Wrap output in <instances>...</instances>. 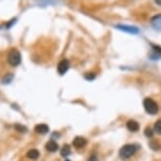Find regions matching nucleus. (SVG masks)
I'll return each instance as SVG.
<instances>
[{
	"mask_svg": "<svg viewBox=\"0 0 161 161\" xmlns=\"http://www.w3.org/2000/svg\"><path fill=\"white\" fill-rule=\"evenodd\" d=\"M143 106L146 113H148L150 115H155L158 113L159 106L157 104L156 101H154L152 98H145L143 100Z\"/></svg>",
	"mask_w": 161,
	"mask_h": 161,
	"instance_id": "f03ea898",
	"label": "nucleus"
},
{
	"mask_svg": "<svg viewBox=\"0 0 161 161\" xmlns=\"http://www.w3.org/2000/svg\"><path fill=\"white\" fill-rule=\"evenodd\" d=\"M137 151V146L135 144H125L119 151V156L121 159H129L133 156Z\"/></svg>",
	"mask_w": 161,
	"mask_h": 161,
	"instance_id": "f257e3e1",
	"label": "nucleus"
},
{
	"mask_svg": "<svg viewBox=\"0 0 161 161\" xmlns=\"http://www.w3.org/2000/svg\"><path fill=\"white\" fill-rule=\"evenodd\" d=\"M67 161H70V160H67Z\"/></svg>",
	"mask_w": 161,
	"mask_h": 161,
	"instance_id": "f3484780",
	"label": "nucleus"
},
{
	"mask_svg": "<svg viewBox=\"0 0 161 161\" xmlns=\"http://www.w3.org/2000/svg\"><path fill=\"white\" fill-rule=\"evenodd\" d=\"M154 132L159 134V135H161V119L156 121V123H155V125H154Z\"/></svg>",
	"mask_w": 161,
	"mask_h": 161,
	"instance_id": "f8f14e48",
	"label": "nucleus"
},
{
	"mask_svg": "<svg viewBox=\"0 0 161 161\" xmlns=\"http://www.w3.org/2000/svg\"><path fill=\"white\" fill-rule=\"evenodd\" d=\"M88 161H97V157L95 156V155H93V156H91V157H90Z\"/></svg>",
	"mask_w": 161,
	"mask_h": 161,
	"instance_id": "2eb2a0df",
	"label": "nucleus"
},
{
	"mask_svg": "<svg viewBox=\"0 0 161 161\" xmlns=\"http://www.w3.org/2000/svg\"><path fill=\"white\" fill-rule=\"evenodd\" d=\"M35 132L38 134H46L47 132H49V127H47L46 124H43V123H41V124H37L36 127H35Z\"/></svg>",
	"mask_w": 161,
	"mask_h": 161,
	"instance_id": "0eeeda50",
	"label": "nucleus"
},
{
	"mask_svg": "<svg viewBox=\"0 0 161 161\" xmlns=\"http://www.w3.org/2000/svg\"><path fill=\"white\" fill-rule=\"evenodd\" d=\"M58 144L56 143L55 141H53V140H51V141H49L46 144H45V148H46V151H49V152H56L57 150H58Z\"/></svg>",
	"mask_w": 161,
	"mask_h": 161,
	"instance_id": "6e6552de",
	"label": "nucleus"
},
{
	"mask_svg": "<svg viewBox=\"0 0 161 161\" xmlns=\"http://www.w3.org/2000/svg\"><path fill=\"white\" fill-rule=\"evenodd\" d=\"M127 127L130 132H137L139 130V123L135 120H129L127 123Z\"/></svg>",
	"mask_w": 161,
	"mask_h": 161,
	"instance_id": "423d86ee",
	"label": "nucleus"
},
{
	"mask_svg": "<svg viewBox=\"0 0 161 161\" xmlns=\"http://www.w3.org/2000/svg\"><path fill=\"white\" fill-rule=\"evenodd\" d=\"M118 28H121V30L125 31L127 33H132V34H137L138 33V28H134V26H127V25H117Z\"/></svg>",
	"mask_w": 161,
	"mask_h": 161,
	"instance_id": "1a4fd4ad",
	"label": "nucleus"
},
{
	"mask_svg": "<svg viewBox=\"0 0 161 161\" xmlns=\"http://www.w3.org/2000/svg\"><path fill=\"white\" fill-rule=\"evenodd\" d=\"M155 2H156L158 5H161V0H155Z\"/></svg>",
	"mask_w": 161,
	"mask_h": 161,
	"instance_id": "dca6fc26",
	"label": "nucleus"
},
{
	"mask_svg": "<svg viewBox=\"0 0 161 161\" xmlns=\"http://www.w3.org/2000/svg\"><path fill=\"white\" fill-rule=\"evenodd\" d=\"M69 67H70L69 60L63 59V60H61L60 62H59L58 67H57V70H58V73L60 74V75H64L67 72V70H69Z\"/></svg>",
	"mask_w": 161,
	"mask_h": 161,
	"instance_id": "20e7f679",
	"label": "nucleus"
},
{
	"mask_svg": "<svg viewBox=\"0 0 161 161\" xmlns=\"http://www.w3.org/2000/svg\"><path fill=\"white\" fill-rule=\"evenodd\" d=\"M39 152L37 150H35V148H33V150H30L28 152V158H30V159H32V160H36V159H38L39 158Z\"/></svg>",
	"mask_w": 161,
	"mask_h": 161,
	"instance_id": "9d476101",
	"label": "nucleus"
},
{
	"mask_svg": "<svg viewBox=\"0 0 161 161\" xmlns=\"http://www.w3.org/2000/svg\"><path fill=\"white\" fill-rule=\"evenodd\" d=\"M7 61L12 67H17L21 61V55L17 49H11L7 54Z\"/></svg>",
	"mask_w": 161,
	"mask_h": 161,
	"instance_id": "7ed1b4c3",
	"label": "nucleus"
},
{
	"mask_svg": "<svg viewBox=\"0 0 161 161\" xmlns=\"http://www.w3.org/2000/svg\"><path fill=\"white\" fill-rule=\"evenodd\" d=\"M15 129L16 130H18V131H20V132H22V133H24V132L26 131V129L24 127H20V125H15Z\"/></svg>",
	"mask_w": 161,
	"mask_h": 161,
	"instance_id": "4468645a",
	"label": "nucleus"
},
{
	"mask_svg": "<svg viewBox=\"0 0 161 161\" xmlns=\"http://www.w3.org/2000/svg\"><path fill=\"white\" fill-rule=\"evenodd\" d=\"M61 156L62 157H67L69 156L70 154H71V148H70V145H64L62 148H61Z\"/></svg>",
	"mask_w": 161,
	"mask_h": 161,
	"instance_id": "9b49d317",
	"label": "nucleus"
},
{
	"mask_svg": "<svg viewBox=\"0 0 161 161\" xmlns=\"http://www.w3.org/2000/svg\"><path fill=\"white\" fill-rule=\"evenodd\" d=\"M153 135H154V132L152 131V129H150V127H146V129H145V136H146V137L151 138Z\"/></svg>",
	"mask_w": 161,
	"mask_h": 161,
	"instance_id": "ddd939ff",
	"label": "nucleus"
},
{
	"mask_svg": "<svg viewBox=\"0 0 161 161\" xmlns=\"http://www.w3.org/2000/svg\"><path fill=\"white\" fill-rule=\"evenodd\" d=\"M73 145L76 148H82L86 145V140L83 137H76L73 141Z\"/></svg>",
	"mask_w": 161,
	"mask_h": 161,
	"instance_id": "39448f33",
	"label": "nucleus"
}]
</instances>
